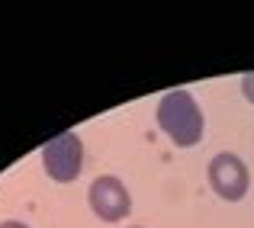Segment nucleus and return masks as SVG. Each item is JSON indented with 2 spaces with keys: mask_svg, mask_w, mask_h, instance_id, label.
<instances>
[{
  "mask_svg": "<svg viewBox=\"0 0 254 228\" xmlns=\"http://www.w3.org/2000/svg\"><path fill=\"white\" fill-rule=\"evenodd\" d=\"M155 119H158V125H161V132L177 148H193V145L203 138V129H206L203 110H199L196 97H193L187 87L168 90L158 100Z\"/></svg>",
  "mask_w": 254,
  "mask_h": 228,
  "instance_id": "1",
  "label": "nucleus"
},
{
  "mask_svg": "<svg viewBox=\"0 0 254 228\" xmlns=\"http://www.w3.org/2000/svg\"><path fill=\"white\" fill-rule=\"evenodd\" d=\"M42 167L52 180L58 183H71L81 177L84 171V142L77 132H58L55 138L42 145Z\"/></svg>",
  "mask_w": 254,
  "mask_h": 228,
  "instance_id": "2",
  "label": "nucleus"
},
{
  "mask_svg": "<svg viewBox=\"0 0 254 228\" xmlns=\"http://www.w3.org/2000/svg\"><path fill=\"white\" fill-rule=\"evenodd\" d=\"M206 177H209V186L216 190V196L229 199V203H238V199L248 196L251 173L245 167V161L232 151H219L206 167Z\"/></svg>",
  "mask_w": 254,
  "mask_h": 228,
  "instance_id": "3",
  "label": "nucleus"
},
{
  "mask_svg": "<svg viewBox=\"0 0 254 228\" xmlns=\"http://www.w3.org/2000/svg\"><path fill=\"white\" fill-rule=\"evenodd\" d=\"M87 203L103 222H119L132 209V193L116 173H100L87 190Z\"/></svg>",
  "mask_w": 254,
  "mask_h": 228,
  "instance_id": "4",
  "label": "nucleus"
},
{
  "mask_svg": "<svg viewBox=\"0 0 254 228\" xmlns=\"http://www.w3.org/2000/svg\"><path fill=\"white\" fill-rule=\"evenodd\" d=\"M242 93L248 103H254V71H248V74H242Z\"/></svg>",
  "mask_w": 254,
  "mask_h": 228,
  "instance_id": "5",
  "label": "nucleus"
},
{
  "mask_svg": "<svg viewBox=\"0 0 254 228\" xmlns=\"http://www.w3.org/2000/svg\"><path fill=\"white\" fill-rule=\"evenodd\" d=\"M0 228H29V225L19 222V219H6V222H0Z\"/></svg>",
  "mask_w": 254,
  "mask_h": 228,
  "instance_id": "6",
  "label": "nucleus"
},
{
  "mask_svg": "<svg viewBox=\"0 0 254 228\" xmlns=\"http://www.w3.org/2000/svg\"><path fill=\"white\" fill-rule=\"evenodd\" d=\"M132 228H142V225H132Z\"/></svg>",
  "mask_w": 254,
  "mask_h": 228,
  "instance_id": "7",
  "label": "nucleus"
}]
</instances>
